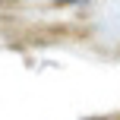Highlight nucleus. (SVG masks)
Here are the masks:
<instances>
[]
</instances>
